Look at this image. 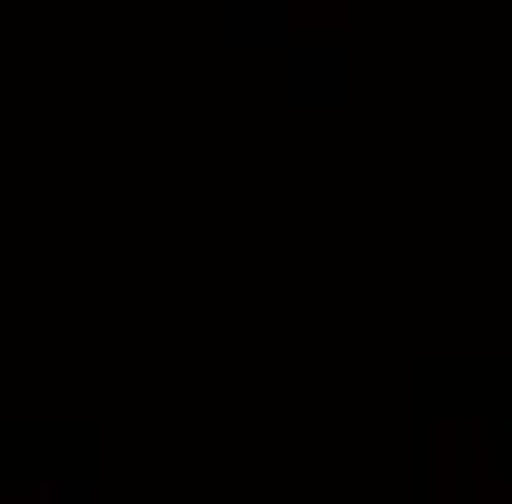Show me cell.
<instances>
[{
  "label": "cell",
  "instance_id": "cell-1",
  "mask_svg": "<svg viewBox=\"0 0 512 504\" xmlns=\"http://www.w3.org/2000/svg\"><path fill=\"white\" fill-rule=\"evenodd\" d=\"M342 86V55H303V109H334Z\"/></svg>",
  "mask_w": 512,
  "mask_h": 504
}]
</instances>
